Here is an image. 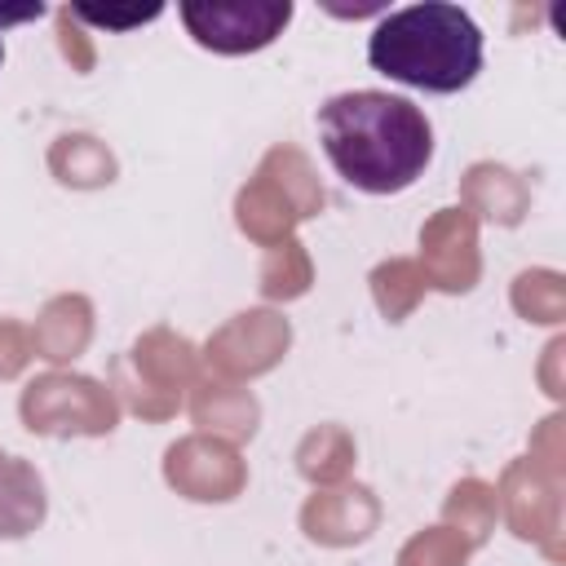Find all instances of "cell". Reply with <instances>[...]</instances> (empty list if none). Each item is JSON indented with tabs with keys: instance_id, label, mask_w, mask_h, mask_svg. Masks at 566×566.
I'll return each instance as SVG.
<instances>
[{
	"instance_id": "2",
	"label": "cell",
	"mask_w": 566,
	"mask_h": 566,
	"mask_svg": "<svg viewBox=\"0 0 566 566\" xmlns=\"http://www.w3.org/2000/svg\"><path fill=\"white\" fill-rule=\"evenodd\" d=\"M371 71L420 88L460 93L482 71V27L447 0H420L385 13L367 35Z\"/></svg>"
},
{
	"instance_id": "25",
	"label": "cell",
	"mask_w": 566,
	"mask_h": 566,
	"mask_svg": "<svg viewBox=\"0 0 566 566\" xmlns=\"http://www.w3.org/2000/svg\"><path fill=\"white\" fill-rule=\"evenodd\" d=\"M53 35H57V53L71 71L88 75L97 66V44H93V31L71 13V4H57L53 9Z\"/></svg>"
},
{
	"instance_id": "20",
	"label": "cell",
	"mask_w": 566,
	"mask_h": 566,
	"mask_svg": "<svg viewBox=\"0 0 566 566\" xmlns=\"http://www.w3.org/2000/svg\"><path fill=\"white\" fill-rule=\"evenodd\" d=\"M310 287H314V256H310V248H305L296 234L261 252V265H256V292L265 296V305L301 301Z\"/></svg>"
},
{
	"instance_id": "29",
	"label": "cell",
	"mask_w": 566,
	"mask_h": 566,
	"mask_svg": "<svg viewBox=\"0 0 566 566\" xmlns=\"http://www.w3.org/2000/svg\"><path fill=\"white\" fill-rule=\"evenodd\" d=\"M562 354H566V336H553V340H548V349H544V363H539V385H544V394H548L553 402H562V398H566V385H562V376H557Z\"/></svg>"
},
{
	"instance_id": "23",
	"label": "cell",
	"mask_w": 566,
	"mask_h": 566,
	"mask_svg": "<svg viewBox=\"0 0 566 566\" xmlns=\"http://www.w3.org/2000/svg\"><path fill=\"white\" fill-rule=\"evenodd\" d=\"M106 385H111V394H115L119 411H133V416H137V420H146V424L172 420V416L186 407L181 398H168V394L150 389L146 380H137V376H133V367L124 363V354H115V358H111V367H106Z\"/></svg>"
},
{
	"instance_id": "15",
	"label": "cell",
	"mask_w": 566,
	"mask_h": 566,
	"mask_svg": "<svg viewBox=\"0 0 566 566\" xmlns=\"http://www.w3.org/2000/svg\"><path fill=\"white\" fill-rule=\"evenodd\" d=\"M44 164L66 190H106L119 177V159L97 133H57L49 142Z\"/></svg>"
},
{
	"instance_id": "17",
	"label": "cell",
	"mask_w": 566,
	"mask_h": 566,
	"mask_svg": "<svg viewBox=\"0 0 566 566\" xmlns=\"http://www.w3.org/2000/svg\"><path fill=\"white\" fill-rule=\"evenodd\" d=\"M292 460H296V473H301L310 486H336V482H345V478L354 473V464H358V442H354V433H349L345 424L323 420V424H314V429L301 433Z\"/></svg>"
},
{
	"instance_id": "1",
	"label": "cell",
	"mask_w": 566,
	"mask_h": 566,
	"mask_svg": "<svg viewBox=\"0 0 566 566\" xmlns=\"http://www.w3.org/2000/svg\"><path fill=\"white\" fill-rule=\"evenodd\" d=\"M318 142L340 181L363 195H402L433 159L429 115L385 88H349L318 106Z\"/></svg>"
},
{
	"instance_id": "21",
	"label": "cell",
	"mask_w": 566,
	"mask_h": 566,
	"mask_svg": "<svg viewBox=\"0 0 566 566\" xmlns=\"http://www.w3.org/2000/svg\"><path fill=\"white\" fill-rule=\"evenodd\" d=\"M509 305L531 327H562L566 323V274L553 265H526L509 283Z\"/></svg>"
},
{
	"instance_id": "11",
	"label": "cell",
	"mask_w": 566,
	"mask_h": 566,
	"mask_svg": "<svg viewBox=\"0 0 566 566\" xmlns=\"http://www.w3.org/2000/svg\"><path fill=\"white\" fill-rule=\"evenodd\" d=\"M186 416H190L195 433H208V438H221V442L243 447L261 429V398L248 385L199 376L195 389L186 394Z\"/></svg>"
},
{
	"instance_id": "8",
	"label": "cell",
	"mask_w": 566,
	"mask_h": 566,
	"mask_svg": "<svg viewBox=\"0 0 566 566\" xmlns=\"http://www.w3.org/2000/svg\"><path fill=\"white\" fill-rule=\"evenodd\" d=\"M416 265L424 270V283L447 296H464L482 279V239L473 212L460 203H447L424 217L420 226V256Z\"/></svg>"
},
{
	"instance_id": "32",
	"label": "cell",
	"mask_w": 566,
	"mask_h": 566,
	"mask_svg": "<svg viewBox=\"0 0 566 566\" xmlns=\"http://www.w3.org/2000/svg\"><path fill=\"white\" fill-rule=\"evenodd\" d=\"M0 455H4V451H0Z\"/></svg>"
},
{
	"instance_id": "28",
	"label": "cell",
	"mask_w": 566,
	"mask_h": 566,
	"mask_svg": "<svg viewBox=\"0 0 566 566\" xmlns=\"http://www.w3.org/2000/svg\"><path fill=\"white\" fill-rule=\"evenodd\" d=\"M31 327L13 314H0V380H18L31 367Z\"/></svg>"
},
{
	"instance_id": "18",
	"label": "cell",
	"mask_w": 566,
	"mask_h": 566,
	"mask_svg": "<svg viewBox=\"0 0 566 566\" xmlns=\"http://www.w3.org/2000/svg\"><path fill=\"white\" fill-rule=\"evenodd\" d=\"M287 199H292V208L301 212V221H314L323 208H327V190H323V177H318V168H314V159L296 146V142H274L265 155H261V164H256Z\"/></svg>"
},
{
	"instance_id": "9",
	"label": "cell",
	"mask_w": 566,
	"mask_h": 566,
	"mask_svg": "<svg viewBox=\"0 0 566 566\" xmlns=\"http://www.w3.org/2000/svg\"><path fill=\"white\" fill-rule=\"evenodd\" d=\"M296 522H301V535L318 548H354L376 535L380 495L354 478H345L336 486H314V495H305Z\"/></svg>"
},
{
	"instance_id": "10",
	"label": "cell",
	"mask_w": 566,
	"mask_h": 566,
	"mask_svg": "<svg viewBox=\"0 0 566 566\" xmlns=\"http://www.w3.org/2000/svg\"><path fill=\"white\" fill-rule=\"evenodd\" d=\"M124 363L133 367L137 380H146L150 389H159L168 398H181V402L195 389V380L203 376L199 345L190 336H181L177 327H168V323H155V327L137 332V340L124 349Z\"/></svg>"
},
{
	"instance_id": "26",
	"label": "cell",
	"mask_w": 566,
	"mask_h": 566,
	"mask_svg": "<svg viewBox=\"0 0 566 566\" xmlns=\"http://www.w3.org/2000/svg\"><path fill=\"white\" fill-rule=\"evenodd\" d=\"M71 13L84 22V27H106V31H133L142 22H155L164 13L159 0L150 4H71Z\"/></svg>"
},
{
	"instance_id": "12",
	"label": "cell",
	"mask_w": 566,
	"mask_h": 566,
	"mask_svg": "<svg viewBox=\"0 0 566 566\" xmlns=\"http://www.w3.org/2000/svg\"><path fill=\"white\" fill-rule=\"evenodd\" d=\"M460 208L473 212L478 226L486 221V226L513 230L531 212V181L500 159H473L460 172Z\"/></svg>"
},
{
	"instance_id": "22",
	"label": "cell",
	"mask_w": 566,
	"mask_h": 566,
	"mask_svg": "<svg viewBox=\"0 0 566 566\" xmlns=\"http://www.w3.org/2000/svg\"><path fill=\"white\" fill-rule=\"evenodd\" d=\"M367 287H371V301H376V310H380L385 323L411 318L416 305L429 292L424 270L416 265V256H385V261H376L371 274H367Z\"/></svg>"
},
{
	"instance_id": "31",
	"label": "cell",
	"mask_w": 566,
	"mask_h": 566,
	"mask_svg": "<svg viewBox=\"0 0 566 566\" xmlns=\"http://www.w3.org/2000/svg\"><path fill=\"white\" fill-rule=\"evenodd\" d=\"M0 62H4V40H0Z\"/></svg>"
},
{
	"instance_id": "4",
	"label": "cell",
	"mask_w": 566,
	"mask_h": 566,
	"mask_svg": "<svg viewBox=\"0 0 566 566\" xmlns=\"http://www.w3.org/2000/svg\"><path fill=\"white\" fill-rule=\"evenodd\" d=\"M287 349H292V318L274 305H252L230 314L221 327H212L208 340L199 345V358H203V376L248 385L274 371L287 358Z\"/></svg>"
},
{
	"instance_id": "13",
	"label": "cell",
	"mask_w": 566,
	"mask_h": 566,
	"mask_svg": "<svg viewBox=\"0 0 566 566\" xmlns=\"http://www.w3.org/2000/svg\"><path fill=\"white\" fill-rule=\"evenodd\" d=\"M97 332V310L84 292H57L40 305L35 323H31V349L35 358H44L49 367H71Z\"/></svg>"
},
{
	"instance_id": "19",
	"label": "cell",
	"mask_w": 566,
	"mask_h": 566,
	"mask_svg": "<svg viewBox=\"0 0 566 566\" xmlns=\"http://www.w3.org/2000/svg\"><path fill=\"white\" fill-rule=\"evenodd\" d=\"M500 504H495V482L486 478H460L447 500H442V526H451L473 553L495 535Z\"/></svg>"
},
{
	"instance_id": "30",
	"label": "cell",
	"mask_w": 566,
	"mask_h": 566,
	"mask_svg": "<svg viewBox=\"0 0 566 566\" xmlns=\"http://www.w3.org/2000/svg\"><path fill=\"white\" fill-rule=\"evenodd\" d=\"M40 13H44L40 0H27V4H0V27H4V22H31V18H40Z\"/></svg>"
},
{
	"instance_id": "7",
	"label": "cell",
	"mask_w": 566,
	"mask_h": 566,
	"mask_svg": "<svg viewBox=\"0 0 566 566\" xmlns=\"http://www.w3.org/2000/svg\"><path fill=\"white\" fill-rule=\"evenodd\" d=\"M164 482L190 504H230L248 486V460L234 442L181 433L164 447Z\"/></svg>"
},
{
	"instance_id": "27",
	"label": "cell",
	"mask_w": 566,
	"mask_h": 566,
	"mask_svg": "<svg viewBox=\"0 0 566 566\" xmlns=\"http://www.w3.org/2000/svg\"><path fill=\"white\" fill-rule=\"evenodd\" d=\"M539 469H548L553 478H566V416L553 411L531 429V451H526Z\"/></svg>"
},
{
	"instance_id": "5",
	"label": "cell",
	"mask_w": 566,
	"mask_h": 566,
	"mask_svg": "<svg viewBox=\"0 0 566 566\" xmlns=\"http://www.w3.org/2000/svg\"><path fill=\"white\" fill-rule=\"evenodd\" d=\"M500 522L513 539L544 548L548 562H562V522H566V478H553L531 455H513L495 482Z\"/></svg>"
},
{
	"instance_id": "14",
	"label": "cell",
	"mask_w": 566,
	"mask_h": 566,
	"mask_svg": "<svg viewBox=\"0 0 566 566\" xmlns=\"http://www.w3.org/2000/svg\"><path fill=\"white\" fill-rule=\"evenodd\" d=\"M234 226H239V234L248 243L274 248V243H283V239L296 234L301 212L292 208V199L261 168H252V177L234 190Z\"/></svg>"
},
{
	"instance_id": "6",
	"label": "cell",
	"mask_w": 566,
	"mask_h": 566,
	"mask_svg": "<svg viewBox=\"0 0 566 566\" xmlns=\"http://www.w3.org/2000/svg\"><path fill=\"white\" fill-rule=\"evenodd\" d=\"M177 18L186 35L221 57L270 49L292 22V0H181Z\"/></svg>"
},
{
	"instance_id": "24",
	"label": "cell",
	"mask_w": 566,
	"mask_h": 566,
	"mask_svg": "<svg viewBox=\"0 0 566 566\" xmlns=\"http://www.w3.org/2000/svg\"><path fill=\"white\" fill-rule=\"evenodd\" d=\"M473 548L442 522L420 526L402 548H398V566H469Z\"/></svg>"
},
{
	"instance_id": "16",
	"label": "cell",
	"mask_w": 566,
	"mask_h": 566,
	"mask_svg": "<svg viewBox=\"0 0 566 566\" xmlns=\"http://www.w3.org/2000/svg\"><path fill=\"white\" fill-rule=\"evenodd\" d=\"M49 495L44 478L22 455H0V539H27L44 526Z\"/></svg>"
},
{
	"instance_id": "3",
	"label": "cell",
	"mask_w": 566,
	"mask_h": 566,
	"mask_svg": "<svg viewBox=\"0 0 566 566\" xmlns=\"http://www.w3.org/2000/svg\"><path fill=\"white\" fill-rule=\"evenodd\" d=\"M18 416L35 438H106L119 429V402L106 380L49 367L18 394Z\"/></svg>"
}]
</instances>
